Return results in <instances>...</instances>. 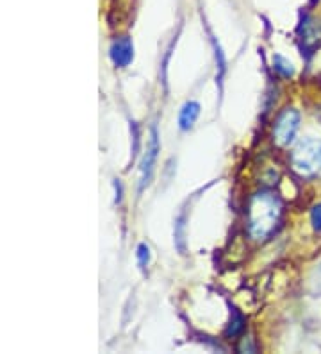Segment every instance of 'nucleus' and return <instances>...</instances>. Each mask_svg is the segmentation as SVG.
<instances>
[{
  "instance_id": "obj_1",
  "label": "nucleus",
  "mask_w": 321,
  "mask_h": 354,
  "mask_svg": "<svg viewBox=\"0 0 321 354\" xmlns=\"http://www.w3.org/2000/svg\"><path fill=\"white\" fill-rule=\"evenodd\" d=\"M282 216V203L273 192H259L249 207V233L253 240H264L277 229Z\"/></svg>"
},
{
  "instance_id": "obj_2",
  "label": "nucleus",
  "mask_w": 321,
  "mask_h": 354,
  "mask_svg": "<svg viewBox=\"0 0 321 354\" xmlns=\"http://www.w3.org/2000/svg\"><path fill=\"white\" fill-rule=\"evenodd\" d=\"M293 169L304 177H316L321 174V140L304 138L293 151Z\"/></svg>"
},
{
  "instance_id": "obj_3",
  "label": "nucleus",
  "mask_w": 321,
  "mask_h": 354,
  "mask_svg": "<svg viewBox=\"0 0 321 354\" xmlns=\"http://www.w3.org/2000/svg\"><path fill=\"white\" fill-rule=\"evenodd\" d=\"M298 127H300V113L291 108L284 109V111L278 115L277 122H275V127H273L275 142H277L278 145H282V147L291 145L296 138Z\"/></svg>"
},
{
  "instance_id": "obj_4",
  "label": "nucleus",
  "mask_w": 321,
  "mask_h": 354,
  "mask_svg": "<svg viewBox=\"0 0 321 354\" xmlns=\"http://www.w3.org/2000/svg\"><path fill=\"white\" fill-rule=\"evenodd\" d=\"M161 151V143H159V134L157 127H152L150 131V142L148 147H146L145 156L142 160V169H139V192H143L145 188H148L150 183H152V177H154L155 163H157V156Z\"/></svg>"
},
{
  "instance_id": "obj_5",
  "label": "nucleus",
  "mask_w": 321,
  "mask_h": 354,
  "mask_svg": "<svg viewBox=\"0 0 321 354\" xmlns=\"http://www.w3.org/2000/svg\"><path fill=\"white\" fill-rule=\"evenodd\" d=\"M109 56H111L113 63L118 68H125V66L130 65L134 59L133 39L128 36H124V38H118L116 41H113L111 48H109Z\"/></svg>"
},
{
  "instance_id": "obj_6",
  "label": "nucleus",
  "mask_w": 321,
  "mask_h": 354,
  "mask_svg": "<svg viewBox=\"0 0 321 354\" xmlns=\"http://www.w3.org/2000/svg\"><path fill=\"white\" fill-rule=\"evenodd\" d=\"M200 117V104L195 102V100H188V102L180 108L179 113V126L182 131H189L195 122Z\"/></svg>"
},
{
  "instance_id": "obj_7",
  "label": "nucleus",
  "mask_w": 321,
  "mask_h": 354,
  "mask_svg": "<svg viewBox=\"0 0 321 354\" xmlns=\"http://www.w3.org/2000/svg\"><path fill=\"white\" fill-rule=\"evenodd\" d=\"M273 70L277 74H280L282 77H293L295 75V66L289 59H286L280 54H275L273 56Z\"/></svg>"
},
{
  "instance_id": "obj_8",
  "label": "nucleus",
  "mask_w": 321,
  "mask_h": 354,
  "mask_svg": "<svg viewBox=\"0 0 321 354\" xmlns=\"http://www.w3.org/2000/svg\"><path fill=\"white\" fill-rule=\"evenodd\" d=\"M175 245L179 247L180 254L186 252V213L182 212L175 221Z\"/></svg>"
},
{
  "instance_id": "obj_9",
  "label": "nucleus",
  "mask_w": 321,
  "mask_h": 354,
  "mask_svg": "<svg viewBox=\"0 0 321 354\" xmlns=\"http://www.w3.org/2000/svg\"><path fill=\"white\" fill-rule=\"evenodd\" d=\"M213 47H214V57H216V68H218V82L222 84L223 82V75H225V70H227V59H225V54H223L222 47L216 44V39H213Z\"/></svg>"
},
{
  "instance_id": "obj_10",
  "label": "nucleus",
  "mask_w": 321,
  "mask_h": 354,
  "mask_svg": "<svg viewBox=\"0 0 321 354\" xmlns=\"http://www.w3.org/2000/svg\"><path fill=\"white\" fill-rule=\"evenodd\" d=\"M244 329V317L237 310H232L231 326L227 329V337H237Z\"/></svg>"
},
{
  "instance_id": "obj_11",
  "label": "nucleus",
  "mask_w": 321,
  "mask_h": 354,
  "mask_svg": "<svg viewBox=\"0 0 321 354\" xmlns=\"http://www.w3.org/2000/svg\"><path fill=\"white\" fill-rule=\"evenodd\" d=\"M136 258H137V265H139V267L145 270V268L150 265V258H152V254H150V249L146 243H139V245H137Z\"/></svg>"
},
{
  "instance_id": "obj_12",
  "label": "nucleus",
  "mask_w": 321,
  "mask_h": 354,
  "mask_svg": "<svg viewBox=\"0 0 321 354\" xmlns=\"http://www.w3.org/2000/svg\"><path fill=\"white\" fill-rule=\"evenodd\" d=\"M311 222H313V227L316 231H321V203L316 204L311 212Z\"/></svg>"
},
{
  "instance_id": "obj_13",
  "label": "nucleus",
  "mask_w": 321,
  "mask_h": 354,
  "mask_svg": "<svg viewBox=\"0 0 321 354\" xmlns=\"http://www.w3.org/2000/svg\"><path fill=\"white\" fill-rule=\"evenodd\" d=\"M240 351H241V353H244V351L253 353V351H255V347H253V344H252V340H250V338H244L243 344L240 346Z\"/></svg>"
}]
</instances>
